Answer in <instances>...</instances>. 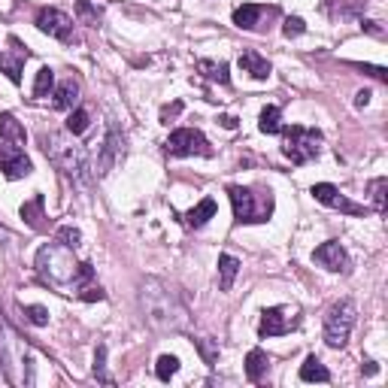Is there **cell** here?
I'll return each mask as SVG.
<instances>
[{
	"instance_id": "4316f807",
	"label": "cell",
	"mask_w": 388,
	"mask_h": 388,
	"mask_svg": "<svg viewBox=\"0 0 388 388\" xmlns=\"http://www.w3.org/2000/svg\"><path fill=\"white\" fill-rule=\"evenodd\" d=\"M179 370V358L176 355H161L158 364H155V373H158L161 382H170V376H176Z\"/></svg>"
},
{
	"instance_id": "603a6c76",
	"label": "cell",
	"mask_w": 388,
	"mask_h": 388,
	"mask_svg": "<svg viewBox=\"0 0 388 388\" xmlns=\"http://www.w3.org/2000/svg\"><path fill=\"white\" fill-rule=\"evenodd\" d=\"M0 137L12 146H22L24 143V128L15 121L12 112H0Z\"/></svg>"
},
{
	"instance_id": "cb8c5ba5",
	"label": "cell",
	"mask_w": 388,
	"mask_h": 388,
	"mask_svg": "<svg viewBox=\"0 0 388 388\" xmlns=\"http://www.w3.org/2000/svg\"><path fill=\"white\" fill-rule=\"evenodd\" d=\"M197 70L203 73L210 82H219V85H228L230 82V73H228V64L225 61H197Z\"/></svg>"
},
{
	"instance_id": "d6986e66",
	"label": "cell",
	"mask_w": 388,
	"mask_h": 388,
	"mask_svg": "<svg viewBox=\"0 0 388 388\" xmlns=\"http://www.w3.org/2000/svg\"><path fill=\"white\" fill-rule=\"evenodd\" d=\"M43 206H46V201H43V194H37V197H31L28 203H22V219L28 221L34 230H46V212H43Z\"/></svg>"
},
{
	"instance_id": "d590c367",
	"label": "cell",
	"mask_w": 388,
	"mask_h": 388,
	"mask_svg": "<svg viewBox=\"0 0 388 388\" xmlns=\"http://www.w3.org/2000/svg\"><path fill=\"white\" fill-rule=\"evenodd\" d=\"M76 294L82 297V301H88V303H92V301H103V297H106V292H103V288H101V285H94V282L82 285Z\"/></svg>"
},
{
	"instance_id": "f546056e",
	"label": "cell",
	"mask_w": 388,
	"mask_h": 388,
	"mask_svg": "<svg viewBox=\"0 0 388 388\" xmlns=\"http://www.w3.org/2000/svg\"><path fill=\"white\" fill-rule=\"evenodd\" d=\"M67 130H70L73 137H79V134H85V130H88V112L82 110V106H79V110H73V112H70V119H67Z\"/></svg>"
},
{
	"instance_id": "ba28073f",
	"label": "cell",
	"mask_w": 388,
	"mask_h": 388,
	"mask_svg": "<svg viewBox=\"0 0 388 388\" xmlns=\"http://www.w3.org/2000/svg\"><path fill=\"white\" fill-rule=\"evenodd\" d=\"M34 24L43 31V34L61 40V43H73V40H76V37H73V19L67 12L55 10V6H43V10L37 12Z\"/></svg>"
},
{
	"instance_id": "4fadbf2b",
	"label": "cell",
	"mask_w": 388,
	"mask_h": 388,
	"mask_svg": "<svg viewBox=\"0 0 388 388\" xmlns=\"http://www.w3.org/2000/svg\"><path fill=\"white\" fill-rule=\"evenodd\" d=\"M312 258H316L325 270H331V273H340V270L349 267V255H346V249L337 240H328L321 243L316 252H312Z\"/></svg>"
},
{
	"instance_id": "5b68a950",
	"label": "cell",
	"mask_w": 388,
	"mask_h": 388,
	"mask_svg": "<svg viewBox=\"0 0 388 388\" xmlns=\"http://www.w3.org/2000/svg\"><path fill=\"white\" fill-rule=\"evenodd\" d=\"M279 134H282V155L292 164H310L312 158H319L321 130L303 128V125H288L279 130Z\"/></svg>"
},
{
	"instance_id": "7402d4cb",
	"label": "cell",
	"mask_w": 388,
	"mask_h": 388,
	"mask_svg": "<svg viewBox=\"0 0 388 388\" xmlns=\"http://www.w3.org/2000/svg\"><path fill=\"white\" fill-rule=\"evenodd\" d=\"M301 379L303 382H331V373H328V367L321 364L316 355H310L301 364Z\"/></svg>"
},
{
	"instance_id": "83f0119b",
	"label": "cell",
	"mask_w": 388,
	"mask_h": 388,
	"mask_svg": "<svg viewBox=\"0 0 388 388\" xmlns=\"http://www.w3.org/2000/svg\"><path fill=\"white\" fill-rule=\"evenodd\" d=\"M370 192H373V210L379 212V216H385V192H388V179L379 176L370 183Z\"/></svg>"
},
{
	"instance_id": "44dd1931",
	"label": "cell",
	"mask_w": 388,
	"mask_h": 388,
	"mask_svg": "<svg viewBox=\"0 0 388 388\" xmlns=\"http://www.w3.org/2000/svg\"><path fill=\"white\" fill-rule=\"evenodd\" d=\"M261 15H264V6H258V3H243V6H237V10H234V24L240 31H252L255 24H258Z\"/></svg>"
},
{
	"instance_id": "484cf974",
	"label": "cell",
	"mask_w": 388,
	"mask_h": 388,
	"mask_svg": "<svg viewBox=\"0 0 388 388\" xmlns=\"http://www.w3.org/2000/svg\"><path fill=\"white\" fill-rule=\"evenodd\" d=\"M55 92V70L52 67H40L34 79V97H49Z\"/></svg>"
},
{
	"instance_id": "e0dca14e",
	"label": "cell",
	"mask_w": 388,
	"mask_h": 388,
	"mask_svg": "<svg viewBox=\"0 0 388 388\" xmlns=\"http://www.w3.org/2000/svg\"><path fill=\"white\" fill-rule=\"evenodd\" d=\"M267 370H270V358L264 349H252L246 355V376H249V382H261L267 376Z\"/></svg>"
},
{
	"instance_id": "836d02e7",
	"label": "cell",
	"mask_w": 388,
	"mask_h": 388,
	"mask_svg": "<svg viewBox=\"0 0 388 388\" xmlns=\"http://www.w3.org/2000/svg\"><path fill=\"white\" fill-rule=\"evenodd\" d=\"M303 31H307V24H303V19H297V15H288V19L282 22V34L292 40V37H301Z\"/></svg>"
},
{
	"instance_id": "d4e9b609",
	"label": "cell",
	"mask_w": 388,
	"mask_h": 388,
	"mask_svg": "<svg viewBox=\"0 0 388 388\" xmlns=\"http://www.w3.org/2000/svg\"><path fill=\"white\" fill-rule=\"evenodd\" d=\"M258 130L261 134H279L282 130V112H279V106H264L258 115Z\"/></svg>"
},
{
	"instance_id": "7c38bea8",
	"label": "cell",
	"mask_w": 388,
	"mask_h": 388,
	"mask_svg": "<svg viewBox=\"0 0 388 388\" xmlns=\"http://www.w3.org/2000/svg\"><path fill=\"white\" fill-rule=\"evenodd\" d=\"M294 325H297L294 310H288V307H270V310L261 312L258 334L261 337H282V334L292 331Z\"/></svg>"
},
{
	"instance_id": "30bf717a",
	"label": "cell",
	"mask_w": 388,
	"mask_h": 388,
	"mask_svg": "<svg viewBox=\"0 0 388 388\" xmlns=\"http://www.w3.org/2000/svg\"><path fill=\"white\" fill-rule=\"evenodd\" d=\"M121 155H125V137H121V130L115 125H110V134H106L101 155H97V176H110L115 164L121 161Z\"/></svg>"
},
{
	"instance_id": "6da1fadb",
	"label": "cell",
	"mask_w": 388,
	"mask_h": 388,
	"mask_svg": "<svg viewBox=\"0 0 388 388\" xmlns=\"http://www.w3.org/2000/svg\"><path fill=\"white\" fill-rule=\"evenodd\" d=\"M140 307L149 321V328L158 334H183L188 331V307L183 303V297L176 294V288H170L161 279H146L140 285Z\"/></svg>"
},
{
	"instance_id": "74e56055",
	"label": "cell",
	"mask_w": 388,
	"mask_h": 388,
	"mask_svg": "<svg viewBox=\"0 0 388 388\" xmlns=\"http://www.w3.org/2000/svg\"><path fill=\"white\" fill-rule=\"evenodd\" d=\"M370 97H373L370 92H358V94H355V106H358V110H364V106L370 103Z\"/></svg>"
},
{
	"instance_id": "ab89813d",
	"label": "cell",
	"mask_w": 388,
	"mask_h": 388,
	"mask_svg": "<svg viewBox=\"0 0 388 388\" xmlns=\"http://www.w3.org/2000/svg\"><path fill=\"white\" fill-rule=\"evenodd\" d=\"M361 28H367L370 34H382V28H376V22H364V24H361Z\"/></svg>"
},
{
	"instance_id": "f1b7e54d",
	"label": "cell",
	"mask_w": 388,
	"mask_h": 388,
	"mask_svg": "<svg viewBox=\"0 0 388 388\" xmlns=\"http://www.w3.org/2000/svg\"><path fill=\"white\" fill-rule=\"evenodd\" d=\"M94 379L103 385H112V376L106 373V346H97L94 352Z\"/></svg>"
},
{
	"instance_id": "60d3db41",
	"label": "cell",
	"mask_w": 388,
	"mask_h": 388,
	"mask_svg": "<svg viewBox=\"0 0 388 388\" xmlns=\"http://www.w3.org/2000/svg\"><path fill=\"white\" fill-rule=\"evenodd\" d=\"M376 370H379V367L373 364V361H367V367H361V373H367V376H373V373H376Z\"/></svg>"
},
{
	"instance_id": "3957f363",
	"label": "cell",
	"mask_w": 388,
	"mask_h": 388,
	"mask_svg": "<svg viewBox=\"0 0 388 388\" xmlns=\"http://www.w3.org/2000/svg\"><path fill=\"white\" fill-rule=\"evenodd\" d=\"M37 273L55 288H76L79 285V261L73 258V249L64 243H46L40 246L34 258Z\"/></svg>"
},
{
	"instance_id": "e575fe53",
	"label": "cell",
	"mask_w": 388,
	"mask_h": 388,
	"mask_svg": "<svg viewBox=\"0 0 388 388\" xmlns=\"http://www.w3.org/2000/svg\"><path fill=\"white\" fill-rule=\"evenodd\" d=\"M76 12H79V19L85 22V24H97V22H101V12H97L94 6L88 3V0H79V3H76Z\"/></svg>"
},
{
	"instance_id": "2e32d148",
	"label": "cell",
	"mask_w": 388,
	"mask_h": 388,
	"mask_svg": "<svg viewBox=\"0 0 388 388\" xmlns=\"http://www.w3.org/2000/svg\"><path fill=\"white\" fill-rule=\"evenodd\" d=\"M52 97H55V110H61V112H67V110H73V103L79 101V79H64L61 85L52 92Z\"/></svg>"
},
{
	"instance_id": "ffe728a7",
	"label": "cell",
	"mask_w": 388,
	"mask_h": 388,
	"mask_svg": "<svg viewBox=\"0 0 388 388\" xmlns=\"http://www.w3.org/2000/svg\"><path fill=\"white\" fill-rule=\"evenodd\" d=\"M240 273V261L234 258V255H219V288L221 292H230L234 288V279Z\"/></svg>"
},
{
	"instance_id": "4dcf8cb0",
	"label": "cell",
	"mask_w": 388,
	"mask_h": 388,
	"mask_svg": "<svg viewBox=\"0 0 388 388\" xmlns=\"http://www.w3.org/2000/svg\"><path fill=\"white\" fill-rule=\"evenodd\" d=\"M22 310H24V316H28L31 325H37V328L49 325V310L46 307H40V303H28V307H22Z\"/></svg>"
},
{
	"instance_id": "d6a6232c",
	"label": "cell",
	"mask_w": 388,
	"mask_h": 388,
	"mask_svg": "<svg viewBox=\"0 0 388 388\" xmlns=\"http://www.w3.org/2000/svg\"><path fill=\"white\" fill-rule=\"evenodd\" d=\"M194 343H197V349H201V355H203L206 364L216 367V364H219V346L212 343V340H206V337H203V340H194Z\"/></svg>"
},
{
	"instance_id": "7a4b0ae2",
	"label": "cell",
	"mask_w": 388,
	"mask_h": 388,
	"mask_svg": "<svg viewBox=\"0 0 388 388\" xmlns=\"http://www.w3.org/2000/svg\"><path fill=\"white\" fill-rule=\"evenodd\" d=\"M40 149L58 170L76 185L88 188L94 183V170L88 164V152L73 140L70 130H40Z\"/></svg>"
},
{
	"instance_id": "9c48e42d",
	"label": "cell",
	"mask_w": 388,
	"mask_h": 388,
	"mask_svg": "<svg viewBox=\"0 0 388 388\" xmlns=\"http://www.w3.org/2000/svg\"><path fill=\"white\" fill-rule=\"evenodd\" d=\"M312 197H316L319 203L331 206V210L346 212V216H364V212H367L361 203H352L346 194H340V188L331 185V183H316V185H312Z\"/></svg>"
},
{
	"instance_id": "277c9868",
	"label": "cell",
	"mask_w": 388,
	"mask_h": 388,
	"mask_svg": "<svg viewBox=\"0 0 388 388\" xmlns=\"http://www.w3.org/2000/svg\"><path fill=\"white\" fill-rule=\"evenodd\" d=\"M228 197L234 203L237 225H264V221L273 216V194H270V188L228 185Z\"/></svg>"
},
{
	"instance_id": "ac0fdd59",
	"label": "cell",
	"mask_w": 388,
	"mask_h": 388,
	"mask_svg": "<svg viewBox=\"0 0 388 388\" xmlns=\"http://www.w3.org/2000/svg\"><path fill=\"white\" fill-rule=\"evenodd\" d=\"M216 210H219L216 201H212V197H203V201L197 203L194 210H188L183 219H185V225H188V228H203L206 221H210L212 216H216Z\"/></svg>"
},
{
	"instance_id": "52a82bcc",
	"label": "cell",
	"mask_w": 388,
	"mask_h": 388,
	"mask_svg": "<svg viewBox=\"0 0 388 388\" xmlns=\"http://www.w3.org/2000/svg\"><path fill=\"white\" fill-rule=\"evenodd\" d=\"M164 152L173 155V158H188V155H201V158H212V146L201 130L194 128H179L173 130L164 143Z\"/></svg>"
},
{
	"instance_id": "8992f818",
	"label": "cell",
	"mask_w": 388,
	"mask_h": 388,
	"mask_svg": "<svg viewBox=\"0 0 388 388\" xmlns=\"http://www.w3.org/2000/svg\"><path fill=\"white\" fill-rule=\"evenodd\" d=\"M355 319H358V310H355V303L349 301V297H343V301H337V303L328 307V312H325V343L331 346V349H343V346L349 343Z\"/></svg>"
},
{
	"instance_id": "8d00e7d4",
	"label": "cell",
	"mask_w": 388,
	"mask_h": 388,
	"mask_svg": "<svg viewBox=\"0 0 388 388\" xmlns=\"http://www.w3.org/2000/svg\"><path fill=\"white\" fill-rule=\"evenodd\" d=\"M179 112H183V101H173V103H167V106L161 110V121H164V125H170V121L176 119Z\"/></svg>"
},
{
	"instance_id": "f35d334b",
	"label": "cell",
	"mask_w": 388,
	"mask_h": 388,
	"mask_svg": "<svg viewBox=\"0 0 388 388\" xmlns=\"http://www.w3.org/2000/svg\"><path fill=\"white\" fill-rule=\"evenodd\" d=\"M219 121H221V128H228V130H234V128H237V119H234V115H221Z\"/></svg>"
},
{
	"instance_id": "9a60e30c",
	"label": "cell",
	"mask_w": 388,
	"mask_h": 388,
	"mask_svg": "<svg viewBox=\"0 0 388 388\" xmlns=\"http://www.w3.org/2000/svg\"><path fill=\"white\" fill-rule=\"evenodd\" d=\"M240 67L249 73L252 79H258V82L270 79V73H273V67H270L267 58H261L258 52H252V49H246V52L240 55Z\"/></svg>"
},
{
	"instance_id": "5bb4252c",
	"label": "cell",
	"mask_w": 388,
	"mask_h": 388,
	"mask_svg": "<svg viewBox=\"0 0 388 388\" xmlns=\"http://www.w3.org/2000/svg\"><path fill=\"white\" fill-rule=\"evenodd\" d=\"M12 49L15 52L10 55V52H0V70L6 73V76H10L15 85H19L22 82V67H24V61H28V46H22V40H15L12 37Z\"/></svg>"
},
{
	"instance_id": "1f68e13d",
	"label": "cell",
	"mask_w": 388,
	"mask_h": 388,
	"mask_svg": "<svg viewBox=\"0 0 388 388\" xmlns=\"http://www.w3.org/2000/svg\"><path fill=\"white\" fill-rule=\"evenodd\" d=\"M55 240L64 243V246H70V249H76V246L82 243V234H79V228H58L55 230Z\"/></svg>"
},
{
	"instance_id": "8fae6325",
	"label": "cell",
	"mask_w": 388,
	"mask_h": 388,
	"mask_svg": "<svg viewBox=\"0 0 388 388\" xmlns=\"http://www.w3.org/2000/svg\"><path fill=\"white\" fill-rule=\"evenodd\" d=\"M0 170H3V176L10 179V183H15V179L31 176V173H34V164H31V158L19 146L6 143V146H0Z\"/></svg>"
}]
</instances>
